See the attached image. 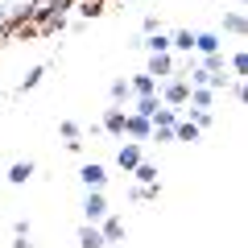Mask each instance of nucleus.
Returning <instances> with one entry per match:
<instances>
[{"instance_id":"f257e3e1","label":"nucleus","mask_w":248,"mask_h":248,"mask_svg":"<svg viewBox=\"0 0 248 248\" xmlns=\"http://www.w3.org/2000/svg\"><path fill=\"white\" fill-rule=\"evenodd\" d=\"M66 9H71V0H37V4H29L33 33H42V37L62 33L66 29Z\"/></svg>"},{"instance_id":"f03ea898","label":"nucleus","mask_w":248,"mask_h":248,"mask_svg":"<svg viewBox=\"0 0 248 248\" xmlns=\"http://www.w3.org/2000/svg\"><path fill=\"white\" fill-rule=\"evenodd\" d=\"M157 99H161L166 108H178V112H182L186 99H190V83H186L182 75H174V79H166V83L157 87Z\"/></svg>"},{"instance_id":"7ed1b4c3","label":"nucleus","mask_w":248,"mask_h":248,"mask_svg":"<svg viewBox=\"0 0 248 248\" xmlns=\"http://www.w3.org/2000/svg\"><path fill=\"white\" fill-rule=\"evenodd\" d=\"M108 211H112V207H108L104 190H87V195H83V223H99Z\"/></svg>"},{"instance_id":"20e7f679","label":"nucleus","mask_w":248,"mask_h":248,"mask_svg":"<svg viewBox=\"0 0 248 248\" xmlns=\"http://www.w3.org/2000/svg\"><path fill=\"white\" fill-rule=\"evenodd\" d=\"M149 75L153 83H166V79H174L178 75V66H174V54H149Z\"/></svg>"},{"instance_id":"39448f33","label":"nucleus","mask_w":248,"mask_h":248,"mask_svg":"<svg viewBox=\"0 0 248 248\" xmlns=\"http://www.w3.org/2000/svg\"><path fill=\"white\" fill-rule=\"evenodd\" d=\"M108 178H112V174H108V170L99 166V161H87V166L79 170V182H83V190H104V186H108Z\"/></svg>"},{"instance_id":"423d86ee","label":"nucleus","mask_w":248,"mask_h":248,"mask_svg":"<svg viewBox=\"0 0 248 248\" xmlns=\"http://www.w3.org/2000/svg\"><path fill=\"white\" fill-rule=\"evenodd\" d=\"M124 137H128L133 145H145V141L153 137V124L145 120V116H133V112H128V120H124Z\"/></svg>"},{"instance_id":"0eeeda50","label":"nucleus","mask_w":248,"mask_h":248,"mask_svg":"<svg viewBox=\"0 0 248 248\" xmlns=\"http://www.w3.org/2000/svg\"><path fill=\"white\" fill-rule=\"evenodd\" d=\"M124 120H128V112L124 108H104V120H99V133H108V137H124Z\"/></svg>"},{"instance_id":"6e6552de","label":"nucleus","mask_w":248,"mask_h":248,"mask_svg":"<svg viewBox=\"0 0 248 248\" xmlns=\"http://www.w3.org/2000/svg\"><path fill=\"white\" fill-rule=\"evenodd\" d=\"M141 161H145V153H141V145H133V141H128V145H120V153H116V166H120L124 174H133V170L141 166Z\"/></svg>"},{"instance_id":"1a4fd4ad","label":"nucleus","mask_w":248,"mask_h":248,"mask_svg":"<svg viewBox=\"0 0 248 248\" xmlns=\"http://www.w3.org/2000/svg\"><path fill=\"white\" fill-rule=\"evenodd\" d=\"M195 54H199V58H207V54H223V37L211 33V29L195 33Z\"/></svg>"},{"instance_id":"9d476101","label":"nucleus","mask_w":248,"mask_h":248,"mask_svg":"<svg viewBox=\"0 0 248 248\" xmlns=\"http://www.w3.org/2000/svg\"><path fill=\"white\" fill-rule=\"evenodd\" d=\"M95 228H99V232H104V240H108V244H120V240H124V219H116V215H112V211H108V215H104V219H99V223H95Z\"/></svg>"},{"instance_id":"9b49d317","label":"nucleus","mask_w":248,"mask_h":248,"mask_svg":"<svg viewBox=\"0 0 248 248\" xmlns=\"http://www.w3.org/2000/svg\"><path fill=\"white\" fill-rule=\"evenodd\" d=\"M79 248H108V240L95 223H79Z\"/></svg>"},{"instance_id":"f8f14e48","label":"nucleus","mask_w":248,"mask_h":248,"mask_svg":"<svg viewBox=\"0 0 248 248\" xmlns=\"http://www.w3.org/2000/svg\"><path fill=\"white\" fill-rule=\"evenodd\" d=\"M33 174H37V166H33L29 157H25V161H13V166H9V182H13V186H25Z\"/></svg>"},{"instance_id":"ddd939ff","label":"nucleus","mask_w":248,"mask_h":248,"mask_svg":"<svg viewBox=\"0 0 248 248\" xmlns=\"http://www.w3.org/2000/svg\"><path fill=\"white\" fill-rule=\"evenodd\" d=\"M186 54V58H190V54H195V29H178L174 37H170V54Z\"/></svg>"},{"instance_id":"4468645a","label":"nucleus","mask_w":248,"mask_h":248,"mask_svg":"<svg viewBox=\"0 0 248 248\" xmlns=\"http://www.w3.org/2000/svg\"><path fill=\"white\" fill-rule=\"evenodd\" d=\"M223 33H232V37H244L248 33V17L240 9H232L228 17H223Z\"/></svg>"},{"instance_id":"2eb2a0df","label":"nucleus","mask_w":248,"mask_h":248,"mask_svg":"<svg viewBox=\"0 0 248 248\" xmlns=\"http://www.w3.org/2000/svg\"><path fill=\"white\" fill-rule=\"evenodd\" d=\"M178 120H182V112H178V108H166V104H161L157 112H153V120H149V124H153V128H174Z\"/></svg>"},{"instance_id":"dca6fc26","label":"nucleus","mask_w":248,"mask_h":248,"mask_svg":"<svg viewBox=\"0 0 248 248\" xmlns=\"http://www.w3.org/2000/svg\"><path fill=\"white\" fill-rule=\"evenodd\" d=\"M161 108V99L157 95H137L133 99V116H145V120H153V112Z\"/></svg>"},{"instance_id":"f3484780","label":"nucleus","mask_w":248,"mask_h":248,"mask_svg":"<svg viewBox=\"0 0 248 248\" xmlns=\"http://www.w3.org/2000/svg\"><path fill=\"white\" fill-rule=\"evenodd\" d=\"M128 91H133V99L137 95H157V83H153L149 75H133V79H128Z\"/></svg>"},{"instance_id":"a211bd4d","label":"nucleus","mask_w":248,"mask_h":248,"mask_svg":"<svg viewBox=\"0 0 248 248\" xmlns=\"http://www.w3.org/2000/svg\"><path fill=\"white\" fill-rule=\"evenodd\" d=\"M141 50H149V54H170V33H149V37H141Z\"/></svg>"},{"instance_id":"6ab92c4d","label":"nucleus","mask_w":248,"mask_h":248,"mask_svg":"<svg viewBox=\"0 0 248 248\" xmlns=\"http://www.w3.org/2000/svg\"><path fill=\"white\" fill-rule=\"evenodd\" d=\"M108 99H112L116 108L128 104V99H133V91H128V79H112V87H108Z\"/></svg>"},{"instance_id":"aec40b11","label":"nucleus","mask_w":248,"mask_h":248,"mask_svg":"<svg viewBox=\"0 0 248 248\" xmlns=\"http://www.w3.org/2000/svg\"><path fill=\"white\" fill-rule=\"evenodd\" d=\"M133 178H137V186H153L157 182V166H153V161H141V166L133 170Z\"/></svg>"},{"instance_id":"412c9836","label":"nucleus","mask_w":248,"mask_h":248,"mask_svg":"<svg viewBox=\"0 0 248 248\" xmlns=\"http://www.w3.org/2000/svg\"><path fill=\"white\" fill-rule=\"evenodd\" d=\"M174 141H186V145L199 141V128H195L190 120H178V124H174Z\"/></svg>"},{"instance_id":"4be33fe9","label":"nucleus","mask_w":248,"mask_h":248,"mask_svg":"<svg viewBox=\"0 0 248 248\" xmlns=\"http://www.w3.org/2000/svg\"><path fill=\"white\" fill-rule=\"evenodd\" d=\"M228 71L236 75V79H244V75H248V54H244V50H236V54L228 58Z\"/></svg>"},{"instance_id":"5701e85b","label":"nucleus","mask_w":248,"mask_h":248,"mask_svg":"<svg viewBox=\"0 0 248 248\" xmlns=\"http://www.w3.org/2000/svg\"><path fill=\"white\" fill-rule=\"evenodd\" d=\"M42 75H46V66H33V71H29L25 79H21V87H17V91H21V95H25V91H33L37 83H42Z\"/></svg>"},{"instance_id":"b1692460","label":"nucleus","mask_w":248,"mask_h":248,"mask_svg":"<svg viewBox=\"0 0 248 248\" xmlns=\"http://www.w3.org/2000/svg\"><path fill=\"white\" fill-rule=\"evenodd\" d=\"M58 133L66 137V141H79V137H83V128H79L75 120H62V124H58Z\"/></svg>"},{"instance_id":"393cba45","label":"nucleus","mask_w":248,"mask_h":248,"mask_svg":"<svg viewBox=\"0 0 248 248\" xmlns=\"http://www.w3.org/2000/svg\"><path fill=\"white\" fill-rule=\"evenodd\" d=\"M79 13L83 17H99L104 13V0H79Z\"/></svg>"},{"instance_id":"a878e982","label":"nucleus","mask_w":248,"mask_h":248,"mask_svg":"<svg viewBox=\"0 0 248 248\" xmlns=\"http://www.w3.org/2000/svg\"><path fill=\"white\" fill-rule=\"evenodd\" d=\"M149 141H157V145H170V141H174V128H153V137H149Z\"/></svg>"},{"instance_id":"bb28decb","label":"nucleus","mask_w":248,"mask_h":248,"mask_svg":"<svg viewBox=\"0 0 248 248\" xmlns=\"http://www.w3.org/2000/svg\"><path fill=\"white\" fill-rule=\"evenodd\" d=\"M232 95H236V104H248V87H244V79L232 83Z\"/></svg>"},{"instance_id":"cd10ccee","label":"nucleus","mask_w":248,"mask_h":248,"mask_svg":"<svg viewBox=\"0 0 248 248\" xmlns=\"http://www.w3.org/2000/svg\"><path fill=\"white\" fill-rule=\"evenodd\" d=\"M141 29H145V37H149V33H161V21H157V17H153V13H149V17H145V21H141Z\"/></svg>"},{"instance_id":"c85d7f7f","label":"nucleus","mask_w":248,"mask_h":248,"mask_svg":"<svg viewBox=\"0 0 248 248\" xmlns=\"http://www.w3.org/2000/svg\"><path fill=\"white\" fill-rule=\"evenodd\" d=\"M9 13H13V4H9V0H0V33L9 29Z\"/></svg>"},{"instance_id":"c756f323","label":"nucleus","mask_w":248,"mask_h":248,"mask_svg":"<svg viewBox=\"0 0 248 248\" xmlns=\"http://www.w3.org/2000/svg\"><path fill=\"white\" fill-rule=\"evenodd\" d=\"M13 248H33V240H29V236H17V240H13Z\"/></svg>"}]
</instances>
